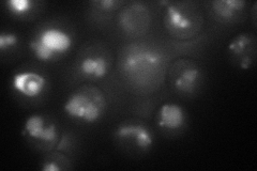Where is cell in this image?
<instances>
[{
    "mask_svg": "<svg viewBox=\"0 0 257 171\" xmlns=\"http://www.w3.org/2000/svg\"><path fill=\"white\" fill-rule=\"evenodd\" d=\"M72 46V38L64 30L46 27L31 41L30 47L35 56L41 61H50L66 54Z\"/></svg>",
    "mask_w": 257,
    "mask_h": 171,
    "instance_id": "7a4b0ae2",
    "label": "cell"
},
{
    "mask_svg": "<svg viewBox=\"0 0 257 171\" xmlns=\"http://www.w3.org/2000/svg\"><path fill=\"white\" fill-rule=\"evenodd\" d=\"M23 134L44 142H54L57 139V128L55 124L46 123L44 118L39 115H32L26 120Z\"/></svg>",
    "mask_w": 257,
    "mask_h": 171,
    "instance_id": "8992f818",
    "label": "cell"
},
{
    "mask_svg": "<svg viewBox=\"0 0 257 171\" xmlns=\"http://www.w3.org/2000/svg\"><path fill=\"white\" fill-rule=\"evenodd\" d=\"M117 136L128 138L141 149H148L154 143V138L149 129L141 124H124L117 129Z\"/></svg>",
    "mask_w": 257,
    "mask_h": 171,
    "instance_id": "ba28073f",
    "label": "cell"
},
{
    "mask_svg": "<svg viewBox=\"0 0 257 171\" xmlns=\"http://www.w3.org/2000/svg\"><path fill=\"white\" fill-rule=\"evenodd\" d=\"M186 122V112L179 105L164 104L159 111V125L170 129L180 128Z\"/></svg>",
    "mask_w": 257,
    "mask_h": 171,
    "instance_id": "9c48e42d",
    "label": "cell"
},
{
    "mask_svg": "<svg viewBox=\"0 0 257 171\" xmlns=\"http://www.w3.org/2000/svg\"><path fill=\"white\" fill-rule=\"evenodd\" d=\"M99 5L101 6V8H103V9L109 10V9H112L114 6L117 5V3L114 2V0H103V2L99 3Z\"/></svg>",
    "mask_w": 257,
    "mask_h": 171,
    "instance_id": "9a60e30c",
    "label": "cell"
},
{
    "mask_svg": "<svg viewBox=\"0 0 257 171\" xmlns=\"http://www.w3.org/2000/svg\"><path fill=\"white\" fill-rule=\"evenodd\" d=\"M7 6L14 14L23 15L31 10L32 3L29 0H9L7 2Z\"/></svg>",
    "mask_w": 257,
    "mask_h": 171,
    "instance_id": "7c38bea8",
    "label": "cell"
},
{
    "mask_svg": "<svg viewBox=\"0 0 257 171\" xmlns=\"http://www.w3.org/2000/svg\"><path fill=\"white\" fill-rule=\"evenodd\" d=\"M248 44H250V38L246 35H239L230 42L229 50L236 55H240L243 53V51H245Z\"/></svg>",
    "mask_w": 257,
    "mask_h": 171,
    "instance_id": "4fadbf2b",
    "label": "cell"
},
{
    "mask_svg": "<svg viewBox=\"0 0 257 171\" xmlns=\"http://www.w3.org/2000/svg\"><path fill=\"white\" fill-rule=\"evenodd\" d=\"M199 77L200 72L195 64L184 62L183 67L176 72L174 84L176 89H178L179 91L191 93L194 91L195 87L197 86Z\"/></svg>",
    "mask_w": 257,
    "mask_h": 171,
    "instance_id": "52a82bcc",
    "label": "cell"
},
{
    "mask_svg": "<svg viewBox=\"0 0 257 171\" xmlns=\"http://www.w3.org/2000/svg\"><path fill=\"white\" fill-rule=\"evenodd\" d=\"M79 70L86 76L104 77L108 72V62L101 56H88L80 61Z\"/></svg>",
    "mask_w": 257,
    "mask_h": 171,
    "instance_id": "30bf717a",
    "label": "cell"
},
{
    "mask_svg": "<svg viewBox=\"0 0 257 171\" xmlns=\"http://www.w3.org/2000/svg\"><path fill=\"white\" fill-rule=\"evenodd\" d=\"M245 6L243 0H221L213 3V10L221 18L229 19L237 12L241 11Z\"/></svg>",
    "mask_w": 257,
    "mask_h": 171,
    "instance_id": "8fae6325",
    "label": "cell"
},
{
    "mask_svg": "<svg viewBox=\"0 0 257 171\" xmlns=\"http://www.w3.org/2000/svg\"><path fill=\"white\" fill-rule=\"evenodd\" d=\"M63 108L70 117L93 123L102 117L105 110V99L98 89L84 87L70 95Z\"/></svg>",
    "mask_w": 257,
    "mask_h": 171,
    "instance_id": "6da1fadb",
    "label": "cell"
},
{
    "mask_svg": "<svg viewBox=\"0 0 257 171\" xmlns=\"http://www.w3.org/2000/svg\"><path fill=\"white\" fill-rule=\"evenodd\" d=\"M18 37L14 34H10V32H7V34L0 35V50L5 51L7 48H11L18 44Z\"/></svg>",
    "mask_w": 257,
    "mask_h": 171,
    "instance_id": "5bb4252c",
    "label": "cell"
},
{
    "mask_svg": "<svg viewBox=\"0 0 257 171\" xmlns=\"http://www.w3.org/2000/svg\"><path fill=\"white\" fill-rule=\"evenodd\" d=\"M46 78L37 72H20L12 78V86L15 91L28 99H35L42 94L46 88Z\"/></svg>",
    "mask_w": 257,
    "mask_h": 171,
    "instance_id": "5b68a950",
    "label": "cell"
},
{
    "mask_svg": "<svg viewBox=\"0 0 257 171\" xmlns=\"http://www.w3.org/2000/svg\"><path fill=\"white\" fill-rule=\"evenodd\" d=\"M44 171H59L60 168L55 165V162H46V164L42 168Z\"/></svg>",
    "mask_w": 257,
    "mask_h": 171,
    "instance_id": "2e32d148",
    "label": "cell"
},
{
    "mask_svg": "<svg viewBox=\"0 0 257 171\" xmlns=\"http://www.w3.org/2000/svg\"><path fill=\"white\" fill-rule=\"evenodd\" d=\"M161 64V56L147 48L138 47L127 53L123 60V69L127 75L133 77H150L157 71Z\"/></svg>",
    "mask_w": 257,
    "mask_h": 171,
    "instance_id": "3957f363",
    "label": "cell"
},
{
    "mask_svg": "<svg viewBox=\"0 0 257 171\" xmlns=\"http://www.w3.org/2000/svg\"><path fill=\"white\" fill-rule=\"evenodd\" d=\"M197 16L187 8L168 3L165 12V25L174 36L190 37L197 29Z\"/></svg>",
    "mask_w": 257,
    "mask_h": 171,
    "instance_id": "277c9868",
    "label": "cell"
}]
</instances>
